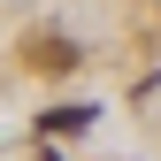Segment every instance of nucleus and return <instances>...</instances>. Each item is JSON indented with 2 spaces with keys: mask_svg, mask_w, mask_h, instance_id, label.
<instances>
[{
  "mask_svg": "<svg viewBox=\"0 0 161 161\" xmlns=\"http://www.w3.org/2000/svg\"><path fill=\"white\" fill-rule=\"evenodd\" d=\"M31 62H38V69H77L85 54H77L69 38H46V46H31Z\"/></svg>",
  "mask_w": 161,
  "mask_h": 161,
  "instance_id": "nucleus-1",
  "label": "nucleus"
},
{
  "mask_svg": "<svg viewBox=\"0 0 161 161\" xmlns=\"http://www.w3.org/2000/svg\"><path fill=\"white\" fill-rule=\"evenodd\" d=\"M92 123V108H46L38 115V130H85Z\"/></svg>",
  "mask_w": 161,
  "mask_h": 161,
  "instance_id": "nucleus-2",
  "label": "nucleus"
}]
</instances>
